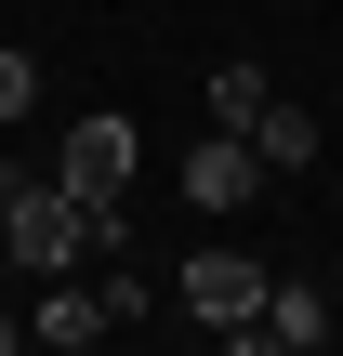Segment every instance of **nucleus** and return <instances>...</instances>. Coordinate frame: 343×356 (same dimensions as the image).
<instances>
[{
	"instance_id": "1",
	"label": "nucleus",
	"mask_w": 343,
	"mask_h": 356,
	"mask_svg": "<svg viewBox=\"0 0 343 356\" xmlns=\"http://www.w3.org/2000/svg\"><path fill=\"white\" fill-rule=\"evenodd\" d=\"M0 264H26V277L93 264V198H79V185H26V172H13V198H0Z\"/></svg>"
},
{
	"instance_id": "2",
	"label": "nucleus",
	"mask_w": 343,
	"mask_h": 356,
	"mask_svg": "<svg viewBox=\"0 0 343 356\" xmlns=\"http://www.w3.org/2000/svg\"><path fill=\"white\" fill-rule=\"evenodd\" d=\"M132 172H145V132H132L119 106H79L66 145H53V185H79V198L106 211V198H132Z\"/></svg>"
},
{
	"instance_id": "3",
	"label": "nucleus",
	"mask_w": 343,
	"mask_h": 356,
	"mask_svg": "<svg viewBox=\"0 0 343 356\" xmlns=\"http://www.w3.org/2000/svg\"><path fill=\"white\" fill-rule=\"evenodd\" d=\"M172 291H185V317L225 330V343H251V317H264V264H251V251H185Z\"/></svg>"
},
{
	"instance_id": "4",
	"label": "nucleus",
	"mask_w": 343,
	"mask_h": 356,
	"mask_svg": "<svg viewBox=\"0 0 343 356\" xmlns=\"http://www.w3.org/2000/svg\"><path fill=\"white\" fill-rule=\"evenodd\" d=\"M330 330H343L330 277H264V317H251V343H278V356H317Z\"/></svg>"
},
{
	"instance_id": "5",
	"label": "nucleus",
	"mask_w": 343,
	"mask_h": 356,
	"mask_svg": "<svg viewBox=\"0 0 343 356\" xmlns=\"http://www.w3.org/2000/svg\"><path fill=\"white\" fill-rule=\"evenodd\" d=\"M251 172H264V159H251V132L185 145V198H198V211H238V198H251Z\"/></svg>"
},
{
	"instance_id": "6",
	"label": "nucleus",
	"mask_w": 343,
	"mask_h": 356,
	"mask_svg": "<svg viewBox=\"0 0 343 356\" xmlns=\"http://www.w3.org/2000/svg\"><path fill=\"white\" fill-rule=\"evenodd\" d=\"M53 356H79V343H106L119 317H106V291H79V277H40V317H26Z\"/></svg>"
},
{
	"instance_id": "7",
	"label": "nucleus",
	"mask_w": 343,
	"mask_h": 356,
	"mask_svg": "<svg viewBox=\"0 0 343 356\" xmlns=\"http://www.w3.org/2000/svg\"><path fill=\"white\" fill-rule=\"evenodd\" d=\"M251 159H264V172H317V119L264 92V106H251Z\"/></svg>"
},
{
	"instance_id": "8",
	"label": "nucleus",
	"mask_w": 343,
	"mask_h": 356,
	"mask_svg": "<svg viewBox=\"0 0 343 356\" xmlns=\"http://www.w3.org/2000/svg\"><path fill=\"white\" fill-rule=\"evenodd\" d=\"M251 106H264V66H212V132H251Z\"/></svg>"
},
{
	"instance_id": "9",
	"label": "nucleus",
	"mask_w": 343,
	"mask_h": 356,
	"mask_svg": "<svg viewBox=\"0 0 343 356\" xmlns=\"http://www.w3.org/2000/svg\"><path fill=\"white\" fill-rule=\"evenodd\" d=\"M13 119H40V66H26V53L0 40V132H13Z\"/></svg>"
},
{
	"instance_id": "10",
	"label": "nucleus",
	"mask_w": 343,
	"mask_h": 356,
	"mask_svg": "<svg viewBox=\"0 0 343 356\" xmlns=\"http://www.w3.org/2000/svg\"><path fill=\"white\" fill-rule=\"evenodd\" d=\"M13 343H26V317H0V356H13Z\"/></svg>"
},
{
	"instance_id": "11",
	"label": "nucleus",
	"mask_w": 343,
	"mask_h": 356,
	"mask_svg": "<svg viewBox=\"0 0 343 356\" xmlns=\"http://www.w3.org/2000/svg\"><path fill=\"white\" fill-rule=\"evenodd\" d=\"M330 304H343V251H330Z\"/></svg>"
},
{
	"instance_id": "12",
	"label": "nucleus",
	"mask_w": 343,
	"mask_h": 356,
	"mask_svg": "<svg viewBox=\"0 0 343 356\" xmlns=\"http://www.w3.org/2000/svg\"><path fill=\"white\" fill-rule=\"evenodd\" d=\"M0 198H13V159H0Z\"/></svg>"
}]
</instances>
